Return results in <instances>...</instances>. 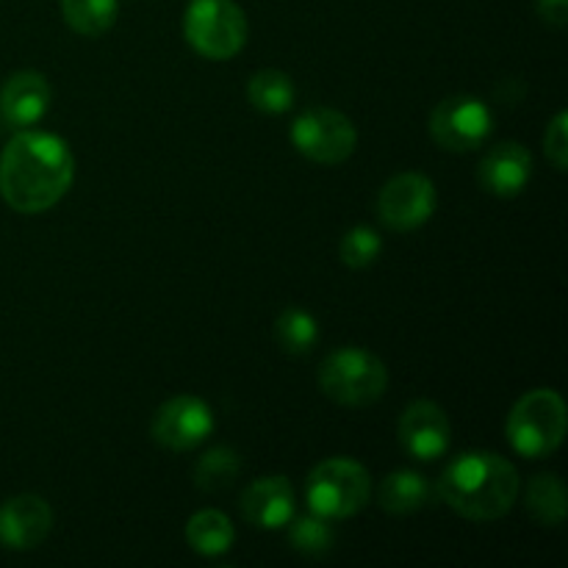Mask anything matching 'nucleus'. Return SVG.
Masks as SVG:
<instances>
[{
  "instance_id": "nucleus-1",
  "label": "nucleus",
  "mask_w": 568,
  "mask_h": 568,
  "mask_svg": "<svg viewBox=\"0 0 568 568\" xmlns=\"http://www.w3.org/2000/svg\"><path fill=\"white\" fill-rule=\"evenodd\" d=\"M75 181V155L55 133H14L0 153V197L17 214L53 209Z\"/></svg>"
},
{
  "instance_id": "nucleus-2",
  "label": "nucleus",
  "mask_w": 568,
  "mask_h": 568,
  "mask_svg": "<svg viewBox=\"0 0 568 568\" xmlns=\"http://www.w3.org/2000/svg\"><path fill=\"white\" fill-rule=\"evenodd\" d=\"M519 491L521 480L516 466L488 449L458 455L436 483V494L449 510L483 525L508 516Z\"/></svg>"
},
{
  "instance_id": "nucleus-3",
  "label": "nucleus",
  "mask_w": 568,
  "mask_h": 568,
  "mask_svg": "<svg viewBox=\"0 0 568 568\" xmlns=\"http://www.w3.org/2000/svg\"><path fill=\"white\" fill-rule=\"evenodd\" d=\"M568 427L566 403L555 388H532L521 394L508 414L510 447L525 458H547L564 444Z\"/></svg>"
},
{
  "instance_id": "nucleus-4",
  "label": "nucleus",
  "mask_w": 568,
  "mask_h": 568,
  "mask_svg": "<svg viewBox=\"0 0 568 568\" xmlns=\"http://www.w3.org/2000/svg\"><path fill=\"white\" fill-rule=\"evenodd\" d=\"M320 388L344 408H366L386 394L388 369L375 353L361 347H338L322 361Z\"/></svg>"
},
{
  "instance_id": "nucleus-5",
  "label": "nucleus",
  "mask_w": 568,
  "mask_h": 568,
  "mask_svg": "<svg viewBox=\"0 0 568 568\" xmlns=\"http://www.w3.org/2000/svg\"><path fill=\"white\" fill-rule=\"evenodd\" d=\"M372 477L364 464L353 458H327L311 469L305 480L308 510L325 519H349L369 505Z\"/></svg>"
},
{
  "instance_id": "nucleus-6",
  "label": "nucleus",
  "mask_w": 568,
  "mask_h": 568,
  "mask_svg": "<svg viewBox=\"0 0 568 568\" xmlns=\"http://www.w3.org/2000/svg\"><path fill=\"white\" fill-rule=\"evenodd\" d=\"M183 37L203 59L227 61L247 44V17L233 0H192L183 14Z\"/></svg>"
},
{
  "instance_id": "nucleus-7",
  "label": "nucleus",
  "mask_w": 568,
  "mask_h": 568,
  "mask_svg": "<svg viewBox=\"0 0 568 568\" xmlns=\"http://www.w3.org/2000/svg\"><path fill=\"white\" fill-rule=\"evenodd\" d=\"M292 144L300 155L316 164H344L358 148L353 120L331 105H311L292 122Z\"/></svg>"
},
{
  "instance_id": "nucleus-8",
  "label": "nucleus",
  "mask_w": 568,
  "mask_h": 568,
  "mask_svg": "<svg viewBox=\"0 0 568 568\" xmlns=\"http://www.w3.org/2000/svg\"><path fill=\"white\" fill-rule=\"evenodd\" d=\"M494 116L483 100L471 94H449L430 111L427 131L438 148L449 153H469L491 136Z\"/></svg>"
},
{
  "instance_id": "nucleus-9",
  "label": "nucleus",
  "mask_w": 568,
  "mask_h": 568,
  "mask_svg": "<svg viewBox=\"0 0 568 568\" xmlns=\"http://www.w3.org/2000/svg\"><path fill=\"white\" fill-rule=\"evenodd\" d=\"M436 186L422 172H399L377 192V220L394 233H408L436 214Z\"/></svg>"
},
{
  "instance_id": "nucleus-10",
  "label": "nucleus",
  "mask_w": 568,
  "mask_h": 568,
  "mask_svg": "<svg viewBox=\"0 0 568 568\" xmlns=\"http://www.w3.org/2000/svg\"><path fill=\"white\" fill-rule=\"evenodd\" d=\"M214 410L209 408V403L192 394H181V397H172L155 410L153 425V442L161 449H170V453H189V449H197L200 444L209 442V436L214 433Z\"/></svg>"
},
{
  "instance_id": "nucleus-11",
  "label": "nucleus",
  "mask_w": 568,
  "mask_h": 568,
  "mask_svg": "<svg viewBox=\"0 0 568 568\" xmlns=\"http://www.w3.org/2000/svg\"><path fill=\"white\" fill-rule=\"evenodd\" d=\"M397 436L410 458L427 464V460H438L447 455L449 444H453V425L442 405L433 399H416V403L405 405Z\"/></svg>"
},
{
  "instance_id": "nucleus-12",
  "label": "nucleus",
  "mask_w": 568,
  "mask_h": 568,
  "mask_svg": "<svg viewBox=\"0 0 568 568\" xmlns=\"http://www.w3.org/2000/svg\"><path fill=\"white\" fill-rule=\"evenodd\" d=\"M53 527V508L37 494H20L0 505V544L14 552L37 549Z\"/></svg>"
},
{
  "instance_id": "nucleus-13",
  "label": "nucleus",
  "mask_w": 568,
  "mask_h": 568,
  "mask_svg": "<svg viewBox=\"0 0 568 568\" xmlns=\"http://www.w3.org/2000/svg\"><path fill=\"white\" fill-rule=\"evenodd\" d=\"M532 178V155L519 142H499L483 155L477 181L491 197H519Z\"/></svg>"
},
{
  "instance_id": "nucleus-14",
  "label": "nucleus",
  "mask_w": 568,
  "mask_h": 568,
  "mask_svg": "<svg viewBox=\"0 0 568 568\" xmlns=\"http://www.w3.org/2000/svg\"><path fill=\"white\" fill-rule=\"evenodd\" d=\"M242 516L261 530H281L297 514V497L288 477L270 475L250 483L242 491Z\"/></svg>"
},
{
  "instance_id": "nucleus-15",
  "label": "nucleus",
  "mask_w": 568,
  "mask_h": 568,
  "mask_svg": "<svg viewBox=\"0 0 568 568\" xmlns=\"http://www.w3.org/2000/svg\"><path fill=\"white\" fill-rule=\"evenodd\" d=\"M50 100H53V89L42 72H14V75L6 78L3 89H0V116H3L6 125L26 131L48 114Z\"/></svg>"
},
{
  "instance_id": "nucleus-16",
  "label": "nucleus",
  "mask_w": 568,
  "mask_h": 568,
  "mask_svg": "<svg viewBox=\"0 0 568 568\" xmlns=\"http://www.w3.org/2000/svg\"><path fill=\"white\" fill-rule=\"evenodd\" d=\"M433 499V486L425 475L410 469L392 471L386 480L381 483V491H377V503L386 514L392 516H410L416 510L425 508Z\"/></svg>"
},
{
  "instance_id": "nucleus-17",
  "label": "nucleus",
  "mask_w": 568,
  "mask_h": 568,
  "mask_svg": "<svg viewBox=\"0 0 568 568\" xmlns=\"http://www.w3.org/2000/svg\"><path fill=\"white\" fill-rule=\"evenodd\" d=\"M186 541L203 558H220V555L231 552L236 530L222 510L205 508L186 521Z\"/></svg>"
},
{
  "instance_id": "nucleus-18",
  "label": "nucleus",
  "mask_w": 568,
  "mask_h": 568,
  "mask_svg": "<svg viewBox=\"0 0 568 568\" xmlns=\"http://www.w3.org/2000/svg\"><path fill=\"white\" fill-rule=\"evenodd\" d=\"M566 499V486L558 475L552 471H544L536 475L527 483L525 491V508L530 514L532 521H538L541 527H560L566 521L568 510Z\"/></svg>"
},
{
  "instance_id": "nucleus-19",
  "label": "nucleus",
  "mask_w": 568,
  "mask_h": 568,
  "mask_svg": "<svg viewBox=\"0 0 568 568\" xmlns=\"http://www.w3.org/2000/svg\"><path fill=\"white\" fill-rule=\"evenodd\" d=\"M247 100L253 103V109L264 111V114H286L297 100V87L286 72L261 70L250 78Z\"/></svg>"
},
{
  "instance_id": "nucleus-20",
  "label": "nucleus",
  "mask_w": 568,
  "mask_h": 568,
  "mask_svg": "<svg viewBox=\"0 0 568 568\" xmlns=\"http://www.w3.org/2000/svg\"><path fill=\"white\" fill-rule=\"evenodd\" d=\"M242 475V458L231 447H214L200 455L192 469V483L203 494L227 491Z\"/></svg>"
},
{
  "instance_id": "nucleus-21",
  "label": "nucleus",
  "mask_w": 568,
  "mask_h": 568,
  "mask_svg": "<svg viewBox=\"0 0 568 568\" xmlns=\"http://www.w3.org/2000/svg\"><path fill=\"white\" fill-rule=\"evenodd\" d=\"M120 11V0H61V14L75 33L98 39L111 31Z\"/></svg>"
},
{
  "instance_id": "nucleus-22",
  "label": "nucleus",
  "mask_w": 568,
  "mask_h": 568,
  "mask_svg": "<svg viewBox=\"0 0 568 568\" xmlns=\"http://www.w3.org/2000/svg\"><path fill=\"white\" fill-rule=\"evenodd\" d=\"M288 544L294 552L305 555V558H325L336 547V530H333L331 519L316 514H305L288 521Z\"/></svg>"
},
{
  "instance_id": "nucleus-23",
  "label": "nucleus",
  "mask_w": 568,
  "mask_h": 568,
  "mask_svg": "<svg viewBox=\"0 0 568 568\" xmlns=\"http://www.w3.org/2000/svg\"><path fill=\"white\" fill-rule=\"evenodd\" d=\"M275 342L286 355H308L320 342V325L305 308H286L275 320Z\"/></svg>"
},
{
  "instance_id": "nucleus-24",
  "label": "nucleus",
  "mask_w": 568,
  "mask_h": 568,
  "mask_svg": "<svg viewBox=\"0 0 568 568\" xmlns=\"http://www.w3.org/2000/svg\"><path fill=\"white\" fill-rule=\"evenodd\" d=\"M383 253V239L375 227L355 225L344 233L342 244H338V258L349 270H369Z\"/></svg>"
},
{
  "instance_id": "nucleus-25",
  "label": "nucleus",
  "mask_w": 568,
  "mask_h": 568,
  "mask_svg": "<svg viewBox=\"0 0 568 568\" xmlns=\"http://www.w3.org/2000/svg\"><path fill=\"white\" fill-rule=\"evenodd\" d=\"M544 153H547V161L558 172L568 170V114L566 111H558L555 120L547 125V133H544Z\"/></svg>"
},
{
  "instance_id": "nucleus-26",
  "label": "nucleus",
  "mask_w": 568,
  "mask_h": 568,
  "mask_svg": "<svg viewBox=\"0 0 568 568\" xmlns=\"http://www.w3.org/2000/svg\"><path fill=\"white\" fill-rule=\"evenodd\" d=\"M536 9L549 28H566L568 0H536Z\"/></svg>"
}]
</instances>
